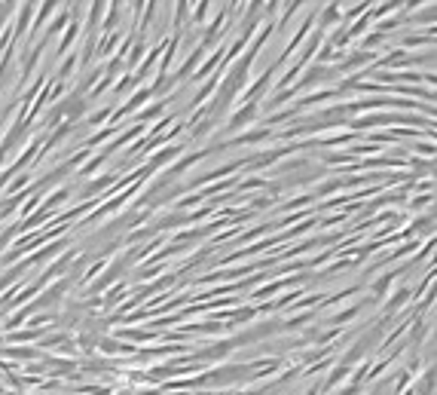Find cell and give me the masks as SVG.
Instances as JSON below:
<instances>
[{
	"instance_id": "cell-3",
	"label": "cell",
	"mask_w": 437,
	"mask_h": 395,
	"mask_svg": "<svg viewBox=\"0 0 437 395\" xmlns=\"http://www.w3.org/2000/svg\"><path fill=\"white\" fill-rule=\"evenodd\" d=\"M312 276L309 273H300V276H285V279H278V282H270V285H260L257 291L251 294L254 300H263V298H272V294H278L281 288H291V285H303V282H309Z\"/></svg>"
},
{
	"instance_id": "cell-8",
	"label": "cell",
	"mask_w": 437,
	"mask_h": 395,
	"mask_svg": "<svg viewBox=\"0 0 437 395\" xmlns=\"http://www.w3.org/2000/svg\"><path fill=\"white\" fill-rule=\"evenodd\" d=\"M413 392L416 395H434V365H425V368H422V380H416Z\"/></svg>"
},
{
	"instance_id": "cell-2",
	"label": "cell",
	"mask_w": 437,
	"mask_h": 395,
	"mask_svg": "<svg viewBox=\"0 0 437 395\" xmlns=\"http://www.w3.org/2000/svg\"><path fill=\"white\" fill-rule=\"evenodd\" d=\"M281 325H285V319H266L260 322V325H251L248 331H238L236 337H232V347H251V343H260L266 340V337H276V334H285L281 331Z\"/></svg>"
},
{
	"instance_id": "cell-14",
	"label": "cell",
	"mask_w": 437,
	"mask_h": 395,
	"mask_svg": "<svg viewBox=\"0 0 437 395\" xmlns=\"http://www.w3.org/2000/svg\"><path fill=\"white\" fill-rule=\"evenodd\" d=\"M306 395H321V389H318V383H315V386H312V389H309Z\"/></svg>"
},
{
	"instance_id": "cell-15",
	"label": "cell",
	"mask_w": 437,
	"mask_h": 395,
	"mask_svg": "<svg viewBox=\"0 0 437 395\" xmlns=\"http://www.w3.org/2000/svg\"><path fill=\"white\" fill-rule=\"evenodd\" d=\"M43 395H46V392H43Z\"/></svg>"
},
{
	"instance_id": "cell-12",
	"label": "cell",
	"mask_w": 437,
	"mask_h": 395,
	"mask_svg": "<svg viewBox=\"0 0 437 395\" xmlns=\"http://www.w3.org/2000/svg\"><path fill=\"white\" fill-rule=\"evenodd\" d=\"M110 114H114V108H101L98 114H92V117L86 119V126H101V123H108Z\"/></svg>"
},
{
	"instance_id": "cell-13",
	"label": "cell",
	"mask_w": 437,
	"mask_h": 395,
	"mask_svg": "<svg viewBox=\"0 0 437 395\" xmlns=\"http://www.w3.org/2000/svg\"><path fill=\"white\" fill-rule=\"evenodd\" d=\"M278 6H281V0H266V12H270V16L278 10Z\"/></svg>"
},
{
	"instance_id": "cell-11",
	"label": "cell",
	"mask_w": 437,
	"mask_h": 395,
	"mask_svg": "<svg viewBox=\"0 0 437 395\" xmlns=\"http://www.w3.org/2000/svg\"><path fill=\"white\" fill-rule=\"evenodd\" d=\"M431 202H434V193H425V196H410L407 206H410L413 211H419V209H431Z\"/></svg>"
},
{
	"instance_id": "cell-6",
	"label": "cell",
	"mask_w": 437,
	"mask_h": 395,
	"mask_svg": "<svg viewBox=\"0 0 437 395\" xmlns=\"http://www.w3.org/2000/svg\"><path fill=\"white\" fill-rule=\"evenodd\" d=\"M80 31H83V22H80V19H70L68 28H65V37H61V40H59V46H55V55H59V59H61V55H68V52H70V46L77 44Z\"/></svg>"
},
{
	"instance_id": "cell-4",
	"label": "cell",
	"mask_w": 437,
	"mask_h": 395,
	"mask_svg": "<svg viewBox=\"0 0 437 395\" xmlns=\"http://www.w3.org/2000/svg\"><path fill=\"white\" fill-rule=\"evenodd\" d=\"M257 114H260V108L254 102H245L242 108L236 110V114H232L230 119H227V132H242L245 126H251L254 119H257Z\"/></svg>"
},
{
	"instance_id": "cell-1",
	"label": "cell",
	"mask_w": 437,
	"mask_h": 395,
	"mask_svg": "<svg viewBox=\"0 0 437 395\" xmlns=\"http://www.w3.org/2000/svg\"><path fill=\"white\" fill-rule=\"evenodd\" d=\"M251 365H223V368H214L208 374H199L196 377V386H230V383H251Z\"/></svg>"
},
{
	"instance_id": "cell-10",
	"label": "cell",
	"mask_w": 437,
	"mask_h": 395,
	"mask_svg": "<svg viewBox=\"0 0 437 395\" xmlns=\"http://www.w3.org/2000/svg\"><path fill=\"white\" fill-rule=\"evenodd\" d=\"M0 356H10V358H19V362H31V358H37L40 356V349H34V347H10V349H3Z\"/></svg>"
},
{
	"instance_id": "cell-7",
	"label": "cell",
	"mask_w": 437,
	"mask_h": 395,
	"mask_svg": "<svg viewBox=\"0 0 437 395\" xmlns=\"http://www.w3.org/2000/svg\"><path fill=\"white\" fill-rule=\"evenodd\" d=\"M367 303L370 300H358V303H352L349 309H343V313H336L334 319H330V328H343L345 322H352V319H358V316L364 313V309H367Z\"/></svg>"
},
{
	"instance_id": "cell-9",
	"label": "cell",
	"mask_w": 437,
	"mask_h": 395,
	"mask_svg": "<svg viewBox=\"0 0 437 395\" xmlns=\"http://www.w3.org/2000/svg\"><path fill=\"white\" fill-rule=\"evenodd\" d=\"M43 334H46V328H25V331H16V334H10L6 340H10V343H31V340H40Z\"/></svg>"
},
{
	"instance_id": "cell-5",
	"label": "cell",
	"mask_w": 437,
	"mask_h": 395,
	"mask_svg": "<svg viewBox=\"0 0 437 395\" xmlns=\"http://www.w3.org/2000/svg\"><path fill=\"white\" fill-rule=\"evenodd\" d=\"M413 300V288H407V285H400L398 291L392 294L389 300H385V319H394V316L400 313V309L407 307V303Z\"/></svg>"
}]
</instances>
